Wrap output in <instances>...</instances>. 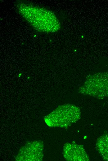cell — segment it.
Masks as SVG:
<instances>
[{
  "label": "cell",
  "mask_w": 108,
  "mask_h": 161,
  "mask_svg": "<svg viewBox=\"0 0 108 161\" xmlns=\"http://www.w3.org/2000/svg\"><path fill=\"white\" fill-rule=\"evenodd\" d=\"M79 108L71 105H65L57 108L49 115L51 125L66 127L76 122L80 117Z\"/></svg>",
  "instance_id": "obj_1"
},
{
  "label": "cell",
  "mask_w": 108,
  "mask_h": 161,
  "mask_svg": "<svg viewBox=\"0 0 108 161\" xmlns=\"http://www.w3.org/2000/svg\"><path fill=\"white\" fill-rule=\"evenodd\" d=\"M95 85L84 93L99 98L108 97V72L96 75Z\"/></svg>",
  "instance_id": "obj_2"
},
{
  "label": "cell",
  "mask_w": 108,
  "mask_h": 161,
  "mask_svg": "<svg viewBox=\"0 0 108 161\" xmlns=\"http://www.w3.org/2000/svg\"><path fill=\"white\" fill-rule=\"evenodd\" d=\"M64 151V156L66 159L68 160H89V157L83 146L75 143L66 144Z\"/></svg>",
  "instance_id": "obj_3"
},
{
  "label": "cell",
  "mask_w": 108,
  "mask_h": 161,
  "mask_svg": "<svg viewBox=\"0 0 108 161\" xmlns=\"http://www.w3.org/2000/svg\"><path fill=\"white\" fill-rule=\"evenodd\" d=\"M96 148L100 155L106 160L108 161V135H103L98 138Z\"/></svg>",
  "instance_id": "obj_4"
}]
</instances>
